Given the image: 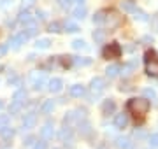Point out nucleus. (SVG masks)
Returning a JSON list of instances; mask_svg holds the SVG:
<instances>
[{
  "mask_svg": "<svg viewBox=\"0 0 158 149\" xmlns=\"http://www.w3.org/2000/svg\"><path fill=\"white\" fill-rule=\"evenodd\" d=\"M34 149H48V142H46V140H39V142H34Z\"/></svg>",
  "mask_w": 158,
  "mask_h": 149,
  "instance_id": "f704fd0d",
  "label": "nucleus"
},
{
  "mask_svg": "<svg viewBox=\"0 0 158 149\" xmlns=\"http://www.w3.org/2000/svg\"><path fill=\"white\" fill-rule=\"evenodd\" d=\"M35 123H37V116H35V112H28V114L23 116V128H25V130L34 128Z\"/></svg>",
  "mask_w": 158,
  "mask_h": 149,
  "instance_id": "423d86ee",
  "label": "nucleus"
},
{
  "mask_svg": "<svg viewBox=\"0 0 158 149\" xmlns=\"http://www.w3.org/2000/svg\"><path fill=\"white\" fill-rule=\"evenodd\" d=\"M85 16H86V7L83 6V4H79V7L74 9V18H76V19H83Z\"/></svg>",
  "mask_w": 158,
  "mask_h": 149,
  "instance_id": "412c9836",
  "label": "nucleus"
},
{
  "mask_svg": "<svg viewBox=\"0 0 158 149\" xmlns=\"http://www.w3.org/2000/svg\"><path fill=\"white\" fill-rule=\"evenodd\" d=\"M0 126H2V125H0Z\"/></svg>",
  "mask_w": 158,
  "mask_h": 149,
  "instance_id": "49530a36",
  "label": "nucleus"
},
{
  "mask_svg": "<svg viewBox=\"0 0 158 149\" xmlns=\"http://www.w3.org/2000/svg\"><path fill=\"white\" fill-rule=\"evenodd\" d=\"M76 2V0H58V4H60V7H63V9H67V7H70Z\"/></svg>",
  "mask_w": 158,
  "mask_h": 149,
  "instance_id": "72a5a7b5",
  "label": "nucleus"
},
{
  "mask_svg": "<svg viewBox=\"0 0 158 149\" xmlns=\"http://www.w3.org/2000/svg\"><path fill=\"white\" fill-rule=\"evenodd\" d=\"M27 39H28V37H27V35L21 32V34L14 35V37L11 39V46L14 47V49H18V47L21 46V44H25V42H27Z\"/></svg>",
  "mask_w": 158,
  "mask_h": 149,
  "instance_id": "9d476101",
  "label": "nucleus"
},
{
  "mask_svg": "<svg viewBox=\"0 0 158 149\" xmlns=\"http://www.w3.org/2000/svg\"><path fill=\"white\" fill-rule=\"evenodd\" d=\"M37 18H39V19H44V12H42V11H37Z\"/></svg>",
  "mask_w": 158,
  "mask_h": 149,
  "instance_id": "79ce46f5",
  "label": "nucleus"
},
{
  "mask_svg": "<svg viewBox=\"0 0 158 149\" xmlns=\"http://www.w3.org/2000/svg\"><path fill=\"white\" fill-rule=\"evenodd\" d=\"M4 109V102H2V100H0V111Z\"/></svg>",
  "mask_w": 158,
  "mask_h": 149,
  "instance_id": "c03bdc74",
  "label": "nucleus"
},
{
  "mask_svg": "<svg viewBox=\"0 0 158 149\" xmlns=\"http://www.w3.org/2000/svg\"><path fill=\"white\" fill-rule=\"evenodd\" d=\"M144 65H146V74L151 77H158V54L153 49L146 51L144 54Z\"/></svg>",
  "mask_w": 158,
  "mask_h": 149,
  "instance_id": "f03ea898",
  "label": "nucleus"
},
{
  "mask_svg": "<svg viewBox=\"0 0 158 149\" xmlns=\"http://www.w3.org/2000/svg\"><path fill=\"white\" fill-rule=\"evenodd\" d=\"M53 135H55L53 123H46V125L40 128V137L44 139V140H49V139H53Z\"/></svg>",
  "mask_w": 158,
  "mask_h": 149,
  "instance_id": "6e6552de",
  "label": "nucleus"
},
{
  "mask_svg": "<svg viewBox=\"0 0 158 149\" xmlns=\"http://www.w3.org/2000/svg\"><path fill=\"white\" fill-rule=\"evenodd\" d=\"M72 63H76V65H90L91 60L90 58H72Z\"/></svg>",
  "mask_w": 158,
  "mask_h": 149,
  "instance_id": "2f4dec72",
  "label": "nucleus"
},
{
  "mask_svg": "<svg viewBox=\"0 0 158 149\" xmlns=\"http://www.w3.org/2000/svg\"><path fill=\"white\" fill-rule=\"evenodd\" d=\"M104 14H106V9L97 12L95 16H93V23H95V25H102V21H104Z\"/></svg>",
  "mask_w": 158,
  "mask_h": 149,
  "instance_id": "cd10ccee",
  "label": "nucleus"
},
{
  "mask_svg": "<svg viewBox=\"0 0 158 149\" xmlns=\"http://www.w3.org/2000/svg\"><path fill=\"white\" fill-rule=\"evenodd\" d=\"M49 46H51L49 39H39L37 42H35V47H37V49H48Z\"/></svg>",
  "mask_w": 158,
  "mask_h": 149,
  "instance_id": "393cba45",
  "label": "nucleus"
},
{
  "mask_svg": "<svg viewBox=\"0 0 158 149\" xmlns=\"http://www.w3.org/2000/svg\"><path fill=\"white\" fill-rule=\"evenodd\" d=\"M27 28L23 30V34L27 35V37H34L35 34H37V26H35L34 23H30V25H25Z\"/></svg>",
  "mask_w": 158,
  "mask_h": 149,
  "instance_id": "5701e85b",
  "label": "nucleus"
},
{
  "mask_svg": "<svg viewBox=\"0 0 158 149\" xmlns=\"http://www.w3.org/2000/svg\"><path fill=\"white\" fill-rule=\"evenodd\" d=\"M90 90L93 95H98L106 90V79H102V77H93L90 83Z\"/></svg>",
  "mask_w": 158,
  "mask_h": 149,
  "instance_id": "39448f33",
  "label": "nucleus"
},
{
  "mask_svg": "<svg viewBox=\"0 0 158 149\" xmlns=\"http://www.w3.org/2000/svg\"><path fill=\"white\" fill-rule=\"evenodd\" d=\"M149 144H151L153 147H158V133H153L151 137H149Z\"/></svg>",
  "mask_w": 158,
  "mask_h": 149,
  "instance_id": "c9c22d12",
  "label": "nucleus"
},
{
  "mask_svg": "<svg viewBox=\"0 0 158 149\" xmlns=\"http://www.w3.org/2000/svg\"><path fill=\"white\" fill-rule=\"evenodd\" d=\"M102 25H106L109 30L118 28L119 25H121V16H119L116 11H113V9H106V14H104V21H102Z\"/></svg>",
  "mask_w": 158,
  "mask_h": 149,
  "instance_id": "7ed1b4c3",
  "label": "nucleus"
},
{
  "mask_svg": "<svg viewBox=\"0 0 158 149\" xmlns=\"http://www.w3.org/2000/svg\"><path fill=\"white\" fill-rule=\"evenodd\" d=\"M127 109H128L130 114L135 118V121L142 123L148 114V111H149V100L148 98H132L127 103Z\"/></svg>",
  "mask_w": 158,
  "mask_h": 149,
  "instance_id": "f257e3e1",
  "label": "nucleus"
},
{
  "mask_svg": "<svg viewBox=\"0 0 158 149\" xmlns=\"http://www.w3.org/2000/svg\"><path fill=\"white\" fill-rule=\"evenodd\" d=\"M23 105H25V102H18V100H12L11 107H9V114H18V112L21 111Z\"/></svg>",
  "mask_w": 158,
  "mask_h": 149,
  "instance_id": "a211bd4d",
  "label": "nucleus"
},
{
  "mask_svg": "<svg viewBox=\"0 0 158 149\" xmlns=\"http://www.w3.org/2000/svg\"><path fill=\"white\" fill-rule=\"evenodd\" d=\"M72 47H74V49H88L86 42H85V40H81V39L74 40V42H72Z\"/></svg>",
  "mask_w": 158,
  "mask_h": 149,
  "instance_id": "c85d7f7f",
  "label": "nucleus"
},
{
  "mask_svg": "<svg viewBox=\"0 0 158 149\" xmlns=\"http://www.w3.org/2000/svg\"><path fill=\"white\" fill-rule=\"evenodd\" d=\"M134 18L135 19H139V21H148V14L146 12H142V11H134Z\"/></svg>",
  "mask_w": 158,
  "mask_h": 149,
  "instance_id": "7c9ffc66",
  "label": "nucleus"
},
{
  "mask_svg": "<svg viewBox=\"0 0 158 149\" xmlns=\"http://www.w3.org/2000/svg\"><path fill=\"white\" fill-rule=\"evenodd\" d=\"M63 30L69 32V34H76V32H79V26L74 23V21H65V23H63Z\"/></svg>",
  "mask_w": 158,
  "mask_h": 149,
  "instance_id": "6ab92c4d",
  "label": "nucleus"
},
{
  "mask_svg": "<svg viewBox=\"0 0 158 149\" xmlns=\"http://www.w3.org/2000/svg\"><path fill=\"white\" fill-rule=\"evenodd\" d=\"M102 54H104V58H107V60L119 58V54H121V46H119L118 42H111V44H107V46L104 47Z\"/></svg>",
  "mask_w": 158,
  "mask_h": 149,
  "instance_id": "20e7f679",
  "label": "nucleus"
},
{
  "mask_svg": "<svg viewBox=\"0 0 158 149\" xmlns=\"http://www.w3.org/2000/svg\"><path fill=\"white\" fill-rule=\"evenodd\" d=\"M48 88H49V91H51V93H58V91H62V88H63V81L60 79V77H55V79L48 81Z\"/></svg>",
  "mask_w": 158,
  "mask_h": 149,
  "instance_id": "0eeeda50",
  "label": "nucleus"
},
{
  "mask_svg": "<svg viewBox=\"0 0 158 149\" xmlns=\"http://www.w3.org/2000/svg\"><path fill=\"white\" fill-rule=\"evenodd\" d=\"M116 142H118V147L119 149H130V147H132V142H130L127 137H119Z\"/></svg>",
  "mask_w": 158,
  "mask_h": 149,
  "instance_id": "b1692460",
  "label": "nucleus"
},
{
  "mask_svg": "<svg viewBox=\"0 0 158 149\" xmlns=\"http://www.w3.org/2000/svg\"><path fill=\"white\" fill-rule=\"evenodd\" d=\"M55 109V102L53 100H46L42 105H40V114H51Z\"/></svg>",
  "mask_w": 158,
  "mask_h": 149,
  "instance_id": "4468645a",
  "label": "nucleus"
},
{
  "mask_svg": "<svg viewBox=\"0 0 158 149\" xmlns=\"http://www.w3.org/2000/svg\"><path fill=\"white\" fill-rule=\"evenodd\" d=\"M144 95H146L148 98H156V91H155V90H149V88L144 90Z\"/></svg>",
  "mask_w": 158,
  "mask_h": 149,
  "instance_id": "4c0bfd02",
  "label": "nucleus"
},
{
  "mask_svg": "<svg viewBox=\"0 0 158 149\" xmlns=\"http://www.w3.org/2000/svg\"><path fill=\"white\" fill-rule=\"evenodd\" d=\"M23 2H25L27 6H32V4H34V0H23Z\"/></svg>",
  "mask_w": 158,
  "mask_h": 149,
  "instance_id": "37998d69",
  "label": "nucleus"
},
{
  "mask_svg": "<svg viewBox=\"0 0 158 149\" xmlns=\"http://www.w3.org/2000/svg\"><path fill=\"white\" fill-rule=\"evenodd\" d=\"M134 69H135V63L132 62V63H127V65H123V67H121V72H123V74H130Z\"/></svg>",
  "mask_w": 158,
  "mask_h": 149,
  "instance_id": "473e14b6",
  "label": "nucleus"
},
{
  "mask_svg": "<svg viewBox=\"0 0 158 149\" xmlns=\"http://www.w3.org/2000/svg\"><path fill=\"white\" fill-rule=\"evenodd\" d=\"M0 135L9 140V139L14 137V130H12L11 126H0Z\"/></svg>",
  "mask_w": 158,
  "mask_h": 149,
  "instance_id": "f3484780",
  "label": "nucleus"
},
{
  "mask_svg": "<svg viewBox=\"0 0 158 149\" xmlns=\"http://www.w3.org/2000/svg\"><path fill=\"white\" fill-rule=\"evenodd\" d=\"M48 30H49L51 34H58V32H62V25L60 23H49V26H48Z\"/></svg>",
  "mask_w": 158,
  "mask_h": 149,
  "instance_id": "c756f323",
  "label": "nucleus"
},
{
  "mask_svg": "<svg viewBox=\"0 0 158 149\" xmlns=\"http://www.w3.org/2000/svg\"><path fill=\"white\" fill-rule=\"evenodd\" d=\"M121 7H123V11H127V12H134L137 9L134 0H123V2H121Z\"/></svg>",
  "mask_w": 158,
  "mask_h": 149,
  "instance_id": "aec40b11",
  "label": "nucleus"
},
{
  "mask_svg": "<svg viewBox=\"0 0 158 149\" xmlns=\"http://www.w3.org/2000/svg\"><path fill=\"white\" fill-rule=\"evenodd\" d=\"M93 39H95V42H104L106 40V32L104 30H95L93 32Z\"/></svg>",
  "mask_w": 158,
  "mask_h": 149,
  "instance_id": "a878e982",
  "label": "nucleus"
},
{
  "mask_svg": "<svg viewBox=\"0 0 158 149\" xmlns=\"http://www.w3.org/2000/svg\"><path fill=\"white\" fill-rule=\"evenodd\" d=\"M7 83H9V84H19V77L14 75V74H11L9 75V79H7Z\"/></svg>",
  "mask_w": 158,
  "mask_h": 149,
  "instance_id": "e433bc0d",
  "label": "nucleus"
},
{
  "mask_svg": "<svg viewBox=\"0 0 158 149\" xmlns=\"http://www.w3.org/2000/svg\"><path fill=\"white\" fill-rule=\"evenodd\" d=\"M2 70H4V65H0V72H2Z\"/></svg>",
  "mask_w": 158,
  "mask_h": 149,
  "instance_id": "a18cd8bd",
  "label": "nucleus"
},
{
  "mask_svg": "<svg viewBox=\"0 0 158 149\" xmlns=\"http://www.w3.org/2000/svg\"><path fill=\"white\" fill-rule=\"evenodd\" d=\"M34 142H35V137H34V135H28V137L23 140V144H25V146H32Z\"/></svg>",
  "mask_w": 158,
  "mask_h": 149,
  "instance_id": "58836bf2",
  "label": "nucleus"
},
{
  "mask_svg": "<svg viewBox=\"0 0 158 149\" xmlns=\"http://www.w3.org/2000/svg\"><path fill=\"white\" fill-rule=\"evenodd\" d=\"M127 125H128L127 114H116V118H114V126L118 130H123V128H127Z\"/></svg>",
  "mask_w": 158,
  "mask_h": 149,
  "instance_id": "1a4fd4ad",
  "label": "nucleus"
},
{
  "mask_svg": "<svg viewBox=\"0 0 158 149\" xmlns=\"http://www.w3.org/2000/svg\"><path fill=\"white\" fill-rule=\"evenodd\" d=\"M18 21L21 25H30L34 23V19H32V14H30V11H21L19 12V16H18Z\"/></svg>",
  "mask_w": 158,
  "mask_h": 149,
  "instance_id": "ddd939ff",
  "label": "nucleus"
},
{
  "mask_svg": "<svg viewBox=\"0 0 158 149\" xmlns=\"http://www.w3.org/2000/svg\"><path fill=\"white\" fill-rule=\"evenodd\" d=\"M60 139H62V142H72V130H70V126H65L62 128V132H60Z\"/></svg>",
  "mask_w": 158,
  "mask_h": 149,
  "instance_id": "2eb2a0df",
  "label": "nucleus"
},
{
  "mask_svg": "<svg viewBox=\"0 0 158 149\" xmlns=\"http://www.w3.org/2000/svg\"><path fill=\"white\" fill-rule=\"evenodd\" d=\"M7 51H9V46H7V44H2V46H0V56H4Z\"/></svg>",
  "mask_w": 158,
  "mask_h": 149,
  "instance_id": "ea45409f",
  "label": "nucleus"
},
{
  "mask_svg": "<svg viewBox=\"0 0 158 149\" xmlns=\"http://www.w3.org/2000/svg\"><path fill=\"white\" fill-rule=\"evenodd\" d=\"M114 111H116V103H114V100H104V103H102V112L104 114H113Z\"/></svg>",
  "mask_w": 158,
  "mask_h": 149,
  "instance_id": "f8f14e48",
  "label": "nucleus"
},
{
  "mask_svg": "<svg viewBox=\"0 0 158 149\" xmlns=\"http://www.w3.org/2000/svg\"><path fill=\"white\" fill-rule=\"evenodd\" d=\"M25 98H27V91L25 90H18L16 93H14V97H12V100H18V102H25Z\"/></svg>",
  "mask_w": 158,
  "mask_h": 149,
  "instance_id": "bb28decb",
  "label": "nucleus"
},
{
  "mask_svg": "<svg viewBox=\"0 0 158 149\" xmlns=\"http://www.w3.org/2000/svg\"><path fill=\"white\" fill-rule=\"evenodd\" d=\"M70 95L72 97H77V98H81L83 95H85V88L81 86V84H74V86H70Z\"/></svg>",
  "mask_w": 158,
  "mask_h": 149,
  "instance_id": "dca6fc26",
  "label": "nucleus"
},
{
  "mask_svg": "<svg viewBox=\"0 0 158 149\" xmlns=\"http://www.w3.org/2000/svg\"><path fill=\"white\" fill-rule=\"evenodd\" d=\"M44 84H48V79H46V75L44 74H40V75H37L35 74L34 75V90H42L44 88Z\"/></svg>",
  "mask_w": 158,
  "mask_h": 149,
  "instance_id": "9b49d317",
  "label": "nucleus"
},
{
  "mask_svg": "<svg viewBox=\"0 0 158 149\" xmlns=\"http://www.w3.org/2000/svg\"><path fill=\"white\" fill-rule=\"evenodd\" d=\"M106 72H107V77H116V75L121 72V67H119V65H111V67H107Z\"/></svg>",
  "mask_w": 158,
  "mask_h": 149,
  "instance_id": "4be33fe9",
  "label": "nucleus"
},
{
  "mask_svg": "<svg viewBox=\"0 0 158 149\" xmlns=\"http://www.w3.org/2000/svg\"><path fill=\"white\" fill-rule=\"evenodd\" d=\"M11 2H12V0H0V9H6Z\"/></svg>",
  "mask_w": 158,
  "mask_h": 149,
  "instance_id": "a19ab883",
  "label": "nucleus"
}]
</instances>
